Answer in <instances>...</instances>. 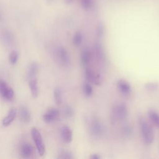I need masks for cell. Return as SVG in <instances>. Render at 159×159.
Here are the masks:
<instances>
[{
	"label": "cell",
	"instance_id": "1",
	"mask_svg": "<svg viewBox=\"0 0 159 159\" xmlns=\"http://www.w3.org/2000/svg\"><path fill=\"white\" fill-rule=\"evenodd\" d=\"M139 129L143 142L148 145L153 143L155 138L154 131L150 125L142 117L139 120Z\"/></svg>",
	"mask_w": 159,
	"mask_h": 159
},
{
	"label": "cell",
	"instance_id": "2",
	"mask_svg": "<svg viewBox=\"0 0 159 159\" xmlns=\"http://www.w3.org/2000/svg\"><path fill=\"white\" fill-rule=\"evenodd\" d=\"M127 107L125 104L120 103L115 105L111 111V120L113 123L116 121L124 120L127 116Z\"/></svg>",
	"mask_w": 159,
	"mask_h": 159
},
{
	"label": "cell",
	"instance_id": "3",
	"mask_svg": "<svg viewBox=\"0 0 159 159\" xmlns=\"http://www.w3.org/2000/svg\"><path fill=\"white\" fill-rule=\"evenodd\" d=\"M31 135L39 155L43 156L45 152V147L40 132L37 128L33 127L31 129Z\"/></svg>",
	"mask_w": 159,
	"mask_h": 159
},
{
	"label": "cell",
	"instance_id": "4",
	"mask_svg": "<svg viewBox=\"0 0 159 159\" xmlns=\"http://www.w3.org/2000/svg\"><path fill=\"white\" fill-rule=\"evenodd\" d=\"M55 55L62 65L68 66L70 65L71 60L69 53L63 47L59 46L55 49Z\"/></svg>",
	"mask_w": 159,
	"mask_h": 159
},
{
	"label": "cell",
	"instance_id": "5",
	"mask_svg": "<svg viewBox=\"0 0 159 159\" xmlns=\"http://www.w3.org/2000/svg\"><path fill=\"white\" fill-rule=\"evenodd\" d=\"M0 94L4 99L10 101L14 98V92L5 81L0 80Z\"/></svg>",
	"mask_w": 159,
	"mask_h": 159
},
{
	"label": "cell",
	"instance_id": "6",
	"mask_svg": "<svg viewBox=\"0 0 159 159\" xmlns=\"http://www.w3.org/2000/svg\"><path fill=\"white\" fill-rule=\"evenodd\" d=\"M60 117V111L57 108L49 109L43 115V119L46 123H52L58 119Z\"/></svg>",
	"mask_w": 159,
	"mask_h": 159
},
{
	"label": "cell",
	"instance_id": "7",
	"mask_svg": "<svg viewBox=\"0 0 159 159\" xmlns=\"http://www.w3.org/2000/svg\"><path fill=\"white\" fill-rule=\"evenodd\" d=\"M85 78L89 83H93L96 85H100L102 82L100 75L90 68H86L85 70Z\"/></svg>",
	"mask_w": 159,
	"mask_h": 159
},
{
	"label": "cell",
	"instance_id": "8",
	"mask_svg": "<svg viewBox=\"0 0 159 159\" xmlns=\"http://www.w3.org/2000/svg\"><path fill=\"white\" fill-rule=\"evenodd\" d=\"M34 153V148L29 143H23L20 147V155L21 157L29 158L32 157Z\"/></svg>",
	"mask_w": 159,
	"mask_h": 159
},
{
	"label": "cell",
	"instance_id": "9",
	"mask_svg": "<svg viewBox=\"0 0 159 159\" xmlns=\"http://www.w3.org/2000/svg\"><path fill=\"white\" fill-rule=\"evenodd\" d=\"M60 135L62 140L66 143H70L73 138V132L70 127L63 125L60 129Z\"/></svg>",
	"mask_w": 159,
	"mask_h": 159
},
{
	"label": "cell",
	"instance_id": "10",
	"mask_svg": "<svg viewBox=\"0 0 159 159\" xmlns=\"http://www.w3.org/2000/svg\"><path fill=\"white\" fill-rule=\"evenodd\" d=\"M90 130L93 135L97 137L100 136L102 134V126L101 122L96 119L92 120L90 125Z\"/></svg>",
	"mask_w": 159,
	"mask_h": 159
},
{
	"label": "cell",
	"instance_id": "11",
	"mask_svg": "<svg viewBox=\"0 0 159 159\" xmlns=\"http://www.w3.org/2000/svg\"><path fill=\"white\" fill-rule=\"evenodd\" d=\"M117 88L119 91L125 95H127L130 93L132 88L130 83L124 80H120L117 81Z\"/></svg>",
	"mask_w": 159,
	"mask_h": 159
},
{
	"label": "cell",
	"instance_id": "12",
	"mask_svg": "<svg viewBox=\"0 0 159 159\" xmlns=\"http://www.w3.org/2000/svg\"><path fill=\"white\" fill-rule=\"evenodd\" d=\"M94 52L96 57L99 61L103 62L106 60L104 50L99 42H96L94 44Z\"/></svg>",
	"mask_w": 159,
	"mask_h": 159
},
{
	"label": "cell",
	"instance_id": "13",
	"mask_svg": "<svg viewBox=\"0 0 159 159\" xmlns=\"http://www.w3.org/2000/svg\"><path fill=\"white\" fill-rule=\"evenodd\" d=\"M17 114V110L14 107H12L8 112L7 116L3 119L2 124L4 126L7 127L15 119Z\"/></svg>",
	"mask_w": 159,
	"mask_h": 159
},
{
	"label": "cell",
	"instance_id": "14",
	"mask_svg": "<svg viewBox=\"0 0 159 159\" xmlns=\"http://www.w3.org/2000/svg\"><path fill=\"white\" fill-rule=\"evenodd\" d=\"M19 116L20 120L24 123H27L30 120V113L29 109L25 106H21L19 108Z\"/></svg>",
	"mask_w": 159,
	"mask_h": 159
},
{
	"label": "cell",
	"instance_id": "15",
	"mask_svg": "<svg viewBox=\"0 0 159 159\" xmlns=\"http://www.w3.org/2000/svg\"><path fill=\"white\" fill-rule=\"evenodd\" d=\"M39 71V64L37 62H32L29 66L27 70V78H37V74Z\"/></svg>",
	"mask_w": 159,
	"mask_h": 159
},
{
	"label": "cell",
	"instance_id": "16",
	"mask_svg": "<svg viewBox=\"0 0 159 159\" xmlns=\"http://www.w3.org/2000/svg\"><path fill=\"white\" fill-rule=\"evenodd\" d=\"M29 86L34 98H37L39 94V87L37 83V78L28 79Z\"/></svg>",
	"mask_w": 159,
	"mask_h": 159
},
{
	"label": "cell",
	"instance_id": "17",
	"mask_svg": "<svg viewBox=\"0 0 159 159\" xmlns=\"http://www.w3.org/2000/svg\"><path fill=\"white\" fill-rule=\"evenodd\" d=\"M80 60L83 66H87L91 60V53L88 48L83 49L81 52Z\"/></svg>",
	"mask_w": 159,
	"mask_h": 159
},
{
	"label": "cell",
	"instance_id": "18",
	"mask_svg": "<svg viewBox=\"0 0 159 159\" xmlns=\"http://www.w3.org/2000/svg\"><path fill=\"white\" fill-rule=\"evenodd\" d=\"M148 117L157 127L159 128V114L154 110H150L148 112Z\"/></svg>",
	"mask_w": 159,
	"mask_h": 159
},
{
	"label": "cell",
	"instance_id": "19",
	"mask_svg": "<svg viewBox=\"0 0 159 159\" xmlns=\"http://www.w3.org/2000/svg\"><path fill=\"white\" fill-rule=\"evenodd\" d=\"M53 98L57 104L60 105L62 102V91L60 87H55L53 91Z\"/></svg>",
	"mask_w": 159,
	"mask_h": 159
},
{
	"label": "cell",
	"instance_id": "20",
	"mask_svg": "<svg viewBox=\"0 0 159 159\" xmlns=\"http://www.w3.org/2000/svg\"><path fill=\"white\" fill-rule=\"evenodd\" d=\"M57 158L60 159H72L74 158V157L73 153L70 151L62 149L60 150Z\"/></svg>",
	"mask_w": 159,
	"mask_h": 159
},
{
	"label": "cell",
	"instance_id": "21",
	"mask_svg": "<svg viewBox=\"0 0 159 159\" xmlns=\"http://www.w3.org/2000/svg\"><path fill=\"white\" fill-rule=\"evenodd\" d=\"M83 37L82 34L80 32H76L74 34L73 39H72L73 45L76 47L80 46L83 42Z\"/></svg>",
	"mask_w": 159,
	"mask_h": 159
},
{
	"label": "cell",
	"instance_id": "22",
	"mask_svg": "<svg viewBox=\"0 0 159 159\" xmlns=\"http://www.w3.org/2000/svg\"><path fill=\"white\" fill-rule=\"evenodd\" d=\"M83 91L84 95L87 97L92 96L93 93V89L91 85L88 83H84L83 86Z\"/></svg>",
	"mask_w": 159,
	"mask_h": 159
},
{
	"label": "cell",
	"instance_id": "23",
	"mask_svg": "<svg viewBox=\"0 0 159 159\" xmlns=\"http://www.w3.org/2000/svg\"><path fill=\"white\" fill-rule=\"evenodd\" d=\"M18 58H19L18 53L15 50L12 51L9 55V63L12 65H15L17 63V60H18Z\"/></svg>",
	"mask_w": 159,
	"mask_h": 159
},
{
	"label": "cell",
	"instance_id": "24",
	"mask_svg": "<svg viewBox=\"0 0 159 159\" xmlns=\"http://www.w3.org/2000/svg\"><path fill=\"white\" fill-rule=\"evenodd\" d=\"M145 88L150 91H154L159 88V83L157 82H149L145 84Z\"/></svg>",
	"mask_w": 159,
	"mask_h": 159
},
{
	"label": "cell",
	"instance_id": "25",
	"mask_svg": "<svg viewBox=\"0 0 159 159\" xmlns=\"http://www.w3.org/2000/svg\"><path fill=\"white\" fill-rule=\"evenodd\" d=\"M63 113L66 117H71L73 115V109L70 106H66L63 109Z\"/></svg>",
	"mask_w": 159,
	"mask_h": 159
},
{
	"label": "cell",
	"instance_id": "26",
	"mask_svg": "<svg viewBox=\"0 0 159 159\" xmlns=\"http://www.w3.org/2000/svg\"><path fill=\"white\" fill-rule=\"evenodd\" d=\"M104 32V28L103 25L101 24H99V25L98 26V28H97V36L99 38L101 37L103 35Z\"/></svg>",
	"mask_w": 159,
	"mask_h": 159
},
{
	"label": "cell",
	"instance_id": "27",
	"mask_svg": "<svg viewBox=\"0 0 159 159\" xmlns=\"http://www.w3.org/2000/svg\"><path fill=\"white\" fill-rule=\"evenodd\" d=\"M81 2L85 9H89L91 6V0H81Z\"/></svg>",
	"mask_w": 159,
	"mask_h": 159
},
{
	"label": "cell",
	"instance_id": "28",
	"mask_svg": "<svg viewBox=\"0 0 159 159\" xmlns=\"http://www.w3.org/2000/svg\"><path fill=\"white\" fill-rule=\"evenodd\" d=\"M123 132L125 135H130L132 133V129L129 125H125L123 129Z\"/></svg>",
	"mask_w": 159,
	"mask_h": 159
},
{
	"label": "cell",
	"instance_id": "29",
	"mask_svg": "<svg viewBox=\"0 0 159 159\" xmlns=\"http://www.w3.org/2000/svg\"><path fill=\"white\" fill-rule=\"evenodd\" d=\"M4 39L6 40V41L8 42V43H11V41L13 40V37L12 36V35L11 34L8 33H5L4 35Z\"/></svg>",
	"mask_w": 159,
	"mask_h": 159
},
{
	"label": "cell",
	"instance_id": "30",
	"mask_svg": "<svg viewBox=\"0 0 159 159\" xmlns=\"http://www.w3.org/2000/svg\"><path fill=\"white\" fill-rule=\"evenodd\" d=\"M91 159H99L101 158V157L99 154L98 153H93V154H91L90 157H89Z\"/></svg>",
	"mask_w": 159,
	"mask_h": 159
},
{
	"label": "cell",
	"instance_id": "31",
	"mask_svg": "<svg viewBox=\"0 0 159 159\" xmlns=\"http://www.w3.org/2000/svg\"><path fill=\"white\" fill-rule=\"evenodd\" d=\"M73 1V0H64L65 3L66 4H71Z\"/></svg>",
	"mask_w": 159,
	"mask_h": 159
},
{
	"label": "cell",
	"instance_id": "32",
	"mask_svg": "<svg viewBox=\"0 0 159 159\" xmlns=\"http://www.w3.org/2000/svg\"></svg>",
	"mask_w": 159,
	"mask_h": 159
}]
</instances>
